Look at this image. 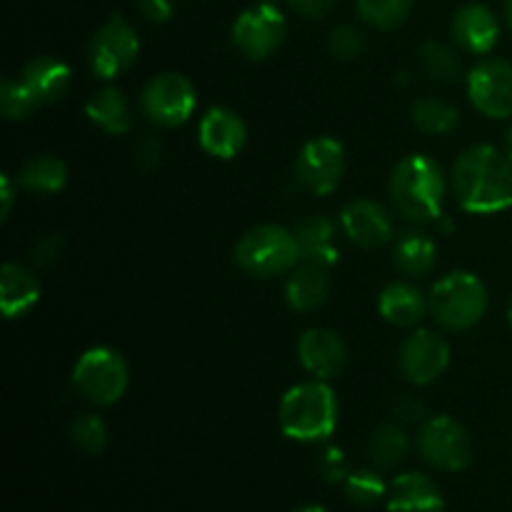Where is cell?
Wrapping results in <instances>:
<instances>
[{"label": "cell", "instance_id": "7", "mask_svg": "<svg viewBox=\"0 0 512 512\" xmlns=\"http://www.w3.org/2000/svg\"><path fill=\"white\" fill-rule=\"evenodd\" d=\"M418 453L428 465L448 473L465 470L473 460V443L470 435L458 420L448 415H435L420 425Z\"/></svg>", "mask_w": 512, "mask_h": 512}, {"label": "cell", "instance_id": "27", "mask_svg": "<svg viewBox=\"0 0 512 512\" xmlns=\"http://www.w3.org/2000/svg\"><path fill=\"white\" fill-rule=\"evenodd\" d=\"M20 185L33 193H58L68 183V168L60 158L53 155H33L30 160H25L23 168L18 175Z\"/></svg>", "mask_w": 512, "mask_h": 512}, {"label": "cell", "instance_id": "36", "mask_svg": "<svg viewBox=\"0 0 512 512\" xmlns=\"http://www.w3.org/2000/svg\"><path fill=\"white\" fill-rule=\"evenodd\" d=\"M63 248H65L63 235L58 233L45 235V238H40L38 243L33 245V250H30V263H33V268H50V265H55L60 260Z\"/></svg>", "mask_w": 512, "mask_h": 512}, {"label": "cell", "instance_id": "14", "mask_svg": "<svg viewBox=\"0 0 512 512\" xmlns=\"http://www.w3.org/2000/svg\"><path fill=\"white\" fill-rule=\"evenodd\" d=\"M340 223H343V230L350 238V243L365 250L383 248V245H388L395 238L393 220H390L388 210L380 203H375V200L360 198L348 203L343 213H340Z\"/></svg>", "mask_w": 512, "mask_h": 512}, {"label": "cell", "instance_id": "16", "mask_svg": "<svg viewBox=\"0 0 512 512\" xmlns=\"http://www.w3.org/2000/svg\"><path fill=\"white\" fill-rule=\"evenodd\" d=\"M298 355L303 368L313 375L315 380H330L343 373L348 363V350H345L343 338L335 330L328 328H310L300 335Z\"/></svg>", "mask_w": 512, "mask_h": 512}, {"label": "cell", "instance_id": "1", "mask_svg": "<svg viewBox=\"0 0 512 512\" xmlns=\"http://www.w3.org/2000/svg\"><path fill=\"white\" fill-rule=\"evenodd\" d=\"M453 190L468 213L490 215L512 205V160L493 145H470L453 165Z\"/></svg>", "mask_w": 512, "mask_h": 512}, {"label": "cell", "instance_id": "33", "mask_svg": "<svg viewBox=\"0 0 512 512\" xmlns=\"http://www.w3.org/2000/svg\"><path fill=\"white\" fill-rule=\"evenodd\" d=\"M35 108H38V100L30 95V90L23 85V80H3V85H0V110H3L5 118L25 120Z\"/></svg>", "mask_w": 512, "mask_h": 512}, {"label": "cell", "instance_id": "29", "mask_svg": "<svg viewBox=\"0 0 512 512\" xmlns=\"http://www.w3.org/2000/svg\"><path fill=\"white\" fill-rule=\"evenodd\" d=\"M420 65H423L425 75L435 83H455L460 75L458 55L440 40H425L423 48H420Z\"/></svg>", "mask_w": 512, "mask_h": 512}, {"label": "cell", "instance_id": "32", "mask_svg": "<svg viewBox=\"0 0 512 512\" xmlns=\"http://www.w3.org/2000/svg\"><path fill=\"white\" fill-rule=\"evenodd\" d=\"M345 493H348L350 503L370 508L388 495V485L380 478L378 470H355L345 480Z\"/></svg>", "mask_w": 512, "mask_h": 512}, {"label": "cell", "instance_id": "41", "mask_svg": "<svg viewBox=\"0 0 512 512\" xmlns=\"http://www.w3.org/2000/svg\"><path fill=\"white\" fill-rule=\"evenodd\" d=\"M0 200H3V210H0V218L8 220L10 210H13V200H15V190H13V180H10V175H3V180H0Z\"/></svg>", "mask_w": 512, "mask_h": 512}, {"label": "cell", "instance_id": "20", "mask_svg": "<svg viewBox=\"0 0 512 512\" xmlns=\"http://www.w3.org/2000/svg\"><path fill=\"white\" fill-rule=\"evenodd\" d=\"M293 230L300 245V263H313L328 270L338 263L335 228L328 218H323V215H308Z\"/></svg>", "mask_w": 512, "mask_h": 512}, {"label": "cell", "instance_id": "43", "mask_svg": "<svg viewBox=\"0 0 512 512\" xmlns=\"http://www.w3.org/2000/svg\"><path fill=\"white\" fill-rule=\"evenodd\" d=\"M505 15H508V25H510V30H512V0H508V3H505Z\"/></svg>", "mask_w": 512, "mask_h": 512}, {"label": "cell", "instance_id": "4", "mask_svg": "<svg viewBox=\"0 0 512 512\" xmlns=\"http://www.w3.org/2000/svg\"><path fill=\"white\" fill-rule=\"evenodd\" d=\"M428 310L435 323L448 330H468L488 313V288L478 275L455 270L433 285Z\"/></svg>", "mask_w": 512, "mask_h": 512}, {"label": "cell", "instance_id": "21", "mask_svg": "<svg viewBox=\"0 0 512 512\" xmlns=\"http://www.w3.org/2000/svg\"><path fill=\"white\" fill-rule=\"evenodd\" d=\"M330 295L328 268H320L313 263H298L290 270L288 285H285V298L290 308L298 313H310L318 310Z\"/></svg>", "mask_w": 512, "mask_h": 512}, {"label": "cell", "instance_id": "19", "mask_svg": "<svg viewBox=\"0 0 512 512\" xmlns=\"http://www.w3.org/2000/svg\"><path fill=\"white\" fill-rule=\"evenodd\" d=\"M20 80L30 90V95L38 100V105H50L65 98V93L70 90L73 73H70V68L63 60L40 55V58L30 60L25 65L23 73H20Z\"/></svg>", "mask_w": 512, "mask_h": 512}, {"label": "cell", "instance_id": "34", "mask_svg": "<svg viewBox=\"0 0 512 512\" xmlns=\"http://www.w3.org/2000/svg\"><path fill=\"white\" fill-rule=\"evenodd\" d=\"M330 53L338 60H355L365 48V38L353 25H338L328 38Z\"/></svg>", "mask_w": 512, "mask_h": 512}, {"label": "cell", "instance_id": "25", "mask_svg": "<svg viewBox=\"0 0 512 512\" xmlns=\"http://www.w3.org/2000/svg\"><path fill=\"white\" fill-rule=\"evenodd\" d=\"M395 265L403 270L410 278H420L428 275L435 268L438 260V248L430 235L420 233V230H405L398 240H395Z\"/></svg>", "mask_w": 512, "mask_h": 512}, {"label": "cell", "instance_id": "30", "mask_svg": "<svg viewBox=\"0 0 512 512\" xmlns=\"http://www.w3.org/2000/svg\"><path fill=\"white\" fill-rule=\"evenodd\" d=\"M413 0H358L360 18L380 30H395L408 20Z\"/></svg>", "mask_w": 512, "mask_h": 512}, {"label": "cell", "instance_id": "12", "mask_svg": "<svg viewBox=\"0 0 512 512\" xmlns=\"http://www.w3.org/2000/svg\"><path fill=\"white\" fill-rule=\"evenodd\" d=\"M470 103L488 118H510L512 115V63L488 58L475 65L468 75Z\"/></svg>", "mask_w": 512, "mask_h": 512}, {"label": "cell", "instance_id": "2", "mask_svg": "<svg viewBox=\"0 0 512 512\" xmlns=\"http://www.w3.org/2000/svg\"><path fill=\"white\" fill-rule=\"evenodd\" d=\"M388 190L395 210L410 223H435L443 218L448 183L443 168L430 155L413 153L400 160L390 173Z\"/></svg>", "mask_w": 512, "mask_h": 512}, {"label": "cell", "instance_id": "3", "mask_svg": "<svg viewBox=\"0 0 512 512\" xmlns=\"http://www.w3.org/2000/svg\"><path fill=\"white\" fill-rule=\"evenodd\" d=\"M280 430L300 443H320L338 425V400L325 380L300 383L280 400Z\"/></svg>", "mask_w": 512, "mask_h": 512}, {"label": "cell", "instance_id": "9", "mask_svg": "<svg viewBox=\"0 0 512 512\" xmlns=\"http://www.w3.org/2000/svg\"><path fill=\"white\" fill-rule=\"evenodd\" d=\"M138 53L140 40L133 25L120 15H110L90 40L88 60L98 78L113 80L135 63Z\"/></svg>", "mask_w": 512, "mask_h": 512}, {"label": "cell", "instance_id": "23", "mask_svg": "<svg viewBox=\"0 0 512 512\" xmlns=\"http://www.w3.org/2000/svg\"><path fill=\"white\" fill-rule=\"evenodd\" d=\"M380 315L388 320L390 325H398V328H410V325H418L423 320L425 310H428V298L420 293V288H415L413 283H390L388 288L380 293L378 300Z\"/></svg>", "mask_w": 512, "mask_h": 512}, {"label": "cell", "instance_id": "17", "mask_svg": "<svg viewBox=\"0 0 512 512\" xmlns=\"http://www.w3.org/2000/svg\"><path fill=\"white\" fill-rule=\"evenodd\" d=\"M453 38L468 53H490L500 38L498 15L483 3L463 5L453 18Z\"/></svg>", "mask_w": 512, "mask_h": 512}, {"label": "cell", "instance_id": "18", "mask_svg": "<svg viewBox=\"0 0 512 512\" xmlns=\"http://www.w3.org/2000/svg\"><path fill=\"white\" fill-rule=\"evenodd\" d=\"M388 512H445V500L428 475L405 473L390 483Z\"/></svg>", "mask_w": 512, "mask_h": 512}, {"label": "cell", "instance_id": "5", "mask_svg": "<svg viewBox=\"0 0 512 512\" xmlns=\"http://www.w3.org/2000/svg\"><path fill=\"white\" fill-rule=\"evenodd\" d=\"M235 263L250 275L273 278L288 273L300 263V245L295 230L283 225H258L235 245Z\"/></svg>", "mask_w": 512, "mask_h": 512}, {"label": "cell", "instance_id": "11", "mask_svg": "<svg viewBox=\"0 0 512 512\" xmlns=\"http://www.w3.org/2000/svg\"><path fill=\"white\" fill-rule=\"evenodd\" d=\"M345 150L335 138H313L300 148L295 175L298 183L313 195H330L343 180Z\"/></svg>", "mask_w": 512, "mask_h": 512}, {"label": "cell", "instance_id": "44", "mask_svg": "<svg viewBox=\"0 0 512 512\" xmlns=\"http://www.w3.org/2000/svg\"><path fill=\"white\" fill-rule=\"evenodd\" d=\"M505 153H508V158L512 160V125H510V130H508V150H505Z\"/></svg>", "mask_w": 512, "mask_h": 512}, {"label": "cell", "instance_id": "24", "mask_svg": "<svg viewBox=\"0 0 512 512\" xmlns=\"http://www.w3.org/2000/svg\"><path fill=\"white\" fill-rule=\"evenodd\" d=\"M85 115L90 123L98 125L100 130L110 135L128 133L133 125V115H130V105L125 95L118 88H100L85 103Z\"/></svg>", "mask_w": 512, "mask_h": 512}, {"label": "cell", "instance_id": "13", "mask_svg": "<svg viewBox=\"0 0 512 512\" xmlns=\"http://www.w3.org/2000/svg\"><path fill=\"white\" fill-rule=\"evenodd\" d=\"M450 345L435 330H415L400 345V370L413 385H430L448 370Z\"/></svg>", "mask_w": 512, "mask_h": 512}, {"label": "cell", "instance_id": "6", "mask_svg": "<svg viewBox=\"0 0 512 512\" xmlns=\"http://www.w3.org/2000/svg\"><path fill=\"white\" fill-rule=\"evenodd\" d=\"M128 363L113 348H90L80 355L73 370V385L88 403L113 405L128 390Z\"/></svg>", "mask_w": 512, "mask_h": 512}, {"label": "cell", "instance_id": "28", "mask_svg": "<svg viewBox=\"0 0 512 512\" xmlns=\"http://www.w3.org/2000/svg\"><path fill=\"white\" fill-rule=\"evenodd\" d=\"M413 123L423 133H453L460 123V113L453 103L443 98H420L413 103Z\"/></svg>", "mask_w": 512, "mask_h": 512}, {"label": "cell", "instance_id": "22", "mask_svg": "<svg viewBox=\"0 0 512 512\" xmlns=\"http://www.w3.org/2000/svg\"><path fill=\"white\" fill-rule=\"evenodd\" d=\"M40 300V283L20 263H5L0 270V308L8 320L28 313Z\"/></svg>", "mask_w": 512, "mask_h": 512}, {"label": "cell", "instance_id": "8", "mask_svg": "<svg viewBox=\"0 0 512 512\" xmlns=\"http://www.w3.org/2000/svg\"><path fill=\"white\" fill-rule=\"evenodd\" d=\"M198 105L195 85L180 73H160L143 88L140 108L145 118L163 128H175L193 115Z\"/></svg>", "mask_w": 512, "mask_h": 512}, {"label": "cell", "instance_id": "45", "mask_svg": "<svg viewBox=\"0 0 512 512\" xmlns=\"http://www.w3.org/2000/svg\"><path fill=\"white\" fill-rule=\"evenodd\" d=\"M508 323L512 325V300H510V305H508Z\"/></svg>", "mask_w": 512, "mask_h": 512}, {"label": "cell", "instance_id": "37", "mask_svg": "<svg viewBox=\"0 0 512 512\" xmlns=\"http://www.w3.org/2000/svg\"><path fill=\"white\" fill-rule=\"evenodd\" d=\"M318 468L320 475H323L328 483H345L350 475L348 458H345V453L340 448H325L323 453H320Z\"/></svg>", "mask_w": 512, "mask_h": 512}, {"label": "cell", "instance_id": "15", "mask_svg": "<svg viewBox=\"0 0 512 512\" xmlns=\"http://www.w3.org/2000/svg\"><path fill=\"white\" fill-rule=\"evenodd\" d=\"M198 140L200 148L208 155L230 160L243 150L245 140H248V128H245V120L235 110L215 105L200 120Z\"/></svg>", "mask_w": 512, "mask_h": 512}, {"label": "cell", "instance_id": "10", "mask_svg": "<svg viewBox=\"0 0 512 512\" xmlns=\"http://www.w3.org/2000/svg\"><path fill=\"white\" fill-rule=\"evenodd\" d=\"M233 45L248 60H265L283 45L285 15L275 5L260 3L243 10L233 23Z\"/></svg>", "mask_w": 512, "mask_h": 512}, {"label": "cell", "instance_id": "31", "mask_svg": "<svg viewBox=\"0 0 512 512\" xmlns=\"http://www.w3.org/2000/svg\"><path fill=\"white\" fill-rule=\"evenodd\" d=\"M70 443L75 445V450L85 455H100L108 445V428H105L103 418L93 413L78 415V418L70 423Z\"/></svg>", "mask_w": 512, "mask_h": 512}, {"label": "cell", "instance_id": "40", "mask_svg": "<svg viewBox=\"0 0 512 512\" xmlns=\"http://www.w3.org/2000/svg\"><path fill=\"white\" fill-rule=\"evenodd\" d=\"M335 0H290V8L308 20H320L333 10Z\"/></svg>", "mask_w": 512, "mask_h": 512}, {"label": "cell", "instance_id": "42", "mask_svg": "<svg viewBox=\"0 0 512 512\" xmlns=\"http://www.w3.org/2000/svg\"><path fill=\"white\" fill-rule=\"evenodd\" d=\"M293 512H328L325 508H320V505H308V508H298Z\"/></svg>", "mask_w": 512, "mask_h": 512}, {"label": "cell", "instance_id": "35", "mask_svg": "<svg viewBox=\"0 0 512 512\" xmlns=\"http://www.w3.org/2000/svg\"><path fill=\"white\" fill-rule=\"evenodd\" d=\"M133 155H135V163H138V168L155 170L160 163H163V155H165L163 140H160L155 133H145L143 138L135 140Z\"/></svg>", "mask_w": 512, "mask_h": 512}, {"label": "cell", "instance_id": "26", "mask_svg": "<svg viewBox=\"0 0 512 512\" xmlns=\"http://www.w3.org/2000/svg\"><path fill=\"white\" fill-rule=\"evenodd\" d=\"M410 453V440L405 430L395 423H385L370 435L368 455L375 470H395L400 463H405Z\"/></svg>", "mask_w": 512, "mask_h": 512}, {"label": "cell", "instance_id": "38", "mask_svg": "<svg viewBox=\"0 0 512 512\" xmlns=\"http://www.w3.org/2000/svg\"><path fill=\"white\" fill-rule=\"evenodd\" d=\"M390 413L398 423H425V405L423 400H418L415 395L403 393L395 395V400L390 403Z\"/></svg>", "mask_w": 512, "mask_h": 512}, {"label": "cell", "instance_id": "39", "mask_svg": "<svg viewBox=\"0 0 512 512\" xmlns=\"http://www.w3.org/2000/svg\"><path fill=\"white\" fill-rule=\"evenodd\" d=\"M138 8L150 23H168L175 13V0H138Z\"/></svg>", "mask_w": 512, "mask_h": 512}]
</instances>
